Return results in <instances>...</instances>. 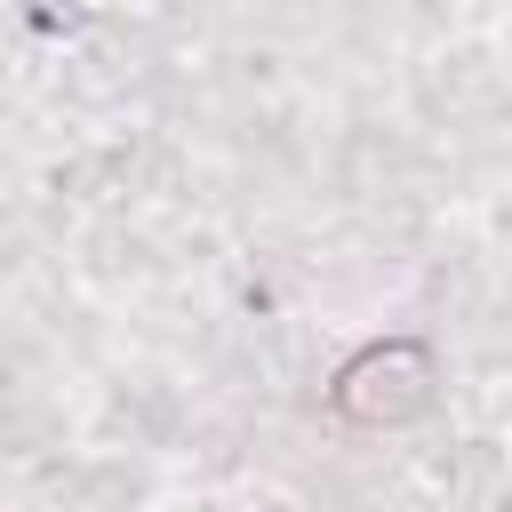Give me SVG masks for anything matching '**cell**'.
Listing matches in <instances>:
<instances>
[{
  "instance_id": "obj_1",
  "label": "cell",
  "mask_w": 512,
  "mask_h": 512,
  "mask_svg": "<svg viewBox=\"0 0 512 512\" xmlns=\"http://www.w3.org/2000/svg\"><path fill=\"white\" fill-rule=\"evenodd\" d=\"M432 392H440V368H432V344H416V336H384V344L352 352V360L336 368V384H328L336 416L360 424V432H400V424H416V416L432 408Z\"/></svg>"
},
{
  "instance_id": "obj_2",
  "label": "cell",
  "mask_w": 512,
  "mask_h": 512,
  "mask_svg": "<svg viewBox=\"0 0 512 512\" xmlns=\"http://www.w3.org/2000/svg\"><path fill=\"white\" fill-rule=\"evenodd\" d=\"M488 432H496V448H504V464H512V376L488 384Z\"/></svg>"
},
{
  "instance_id": "obj_3",
  "label": "cell",
  "mask_w": 512,
  "mask_h": 512,
  "mask_svg": "<svg viewBox=\"0 0 512 512\" xmlns=\"http://www.w3.org/2000/svg\"><path fill=\"white\" fill-rule=\"evenodd\" d=\"M72 8H152V0H72Z\"/></svg>"
},
{
  "instance_id": "obj_4",
  "label": "cell",
  "mask_w": 512,
  "mask_h": 512,
  "mask_svg": "<svg viewBox=\"0 0 512 512\" xmlns=\"http://www.w3.org/2000/svg\"><path fill=\"white\" fill-rule=\"evenodd\" d=\"M152 512H200V504H176V496H160V504H152Z\"/></svg>"
}]
</instances>
